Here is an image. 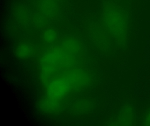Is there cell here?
I'll return each instance as SVG.
<instances>
[{"label": "cell", "mask_w": 150, "mask_h": 126, "mask_svg": "<svg viewBox=\"0 0 150 126\" xmlns=\"http://www.w3.org/2000/svg\"><path fill=\"white\" fill-rule=\"evenodd\" d=\"M143 125L150 126V108L146 113L143 119Z\"/></svg>", "instance_id": "obj_4"}, {"label": "cell", "mask_w": 150, "mask_h": 126, "mask_svg": "<svg viewBox=\"0 0 150 126\" xmlns=\"http://www.w3.org/2000/svg\"><path fill=\"white\" fill-rule=\"evenodd\" d=\"M118 1H121L125 3L129 4V0H118Z\"/></svg>", "instance_id": "obj_6"}, {"label": "cell", "mask_w": 150, "mask_h": 126, "mask_svg": "<svg viewBox=\"0 0 150 126\" xmlns=\"http://www.w3.org/2000/svg\"><path fill=\"white\" fill-rule=\"evenodd\" d=\"M128 4L118 0H105L101 10V22L113 40L119 45L129 38L130 20Z\"/></svg>", "instance_id": "obj_1"}, {"label": "cell", "mask_w": 150, "mask_h": 126, "mask_svg": "<svg viewBox=\"0 0 150 126\" xmlns=\"http://www.w3.org/2000/svg\"><path fill=\"white\" fill-rule=\"evenodd\" d=\"M92 28L95 43L102 50H108L114 40L102 22L96 23Z\"/></svg>", "instance_id": "obj_2"}, {"label": "cell", "mask_w": 150, "mask_h": 126, "mask_svg": "<svg viewBox=\"0 0 150 126\" xmlns=\"http://www.w3.org/2000/svg\"><path fill=\"white\" fill-rule=\"evenodd\" d=\"M67 90V85L62 80H57L51 84L49 93L51 96L58 97L63 95Z\"/></svg>", "instance_id": "obj_3"}, {"label": "cell", "mask_w": 150, "mask_h": 126, "mask_svg": "<svg viewBox=\"0 0 150 126\" xmlns=\"http://www.w3.org/2000/svg\"><path fill=\"white\" fill-rule=\"evenodd\" d=\"M54 36L55 35H54L52 31H49L46 32V34H45V39H46V40H49V41L51 40H53V38H54Z\"/></svg>", "instance_id": "obj_5"}]
</instances>
